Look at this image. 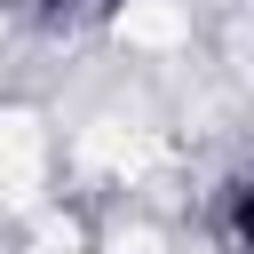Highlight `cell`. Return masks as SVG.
Instances as JSON below:
<instances>
[{
  "mask_svg": "<svg viewBox=\"0 0 254 254\" xmlns=\"http://www.w3.org/2000/svg\"><path fill=\"white\" fill-rule=\"evenodd\" d=\"M222 230H230V246H238V254H254V175H246V183H230V198H222Z\"/></svg>",
  "mask_w": 254,
  "mask_h": 254,
  "instance_id": "1",
  "label": "cell"
},
{
  "mask_svg": "<svg viewBox=\"0 0 254 254\" xmlns=\"http://www.w3.org/2000/svg\"><path fill=\"white\" fill-rule=\"evenodd\" d=\"M8 8H56V0H8Z\"/></svg>",
  "mask_w": 254,
  "mask_h": 254,
  "instance_id": "2",
  "label": "cell"
}]
</instances>
